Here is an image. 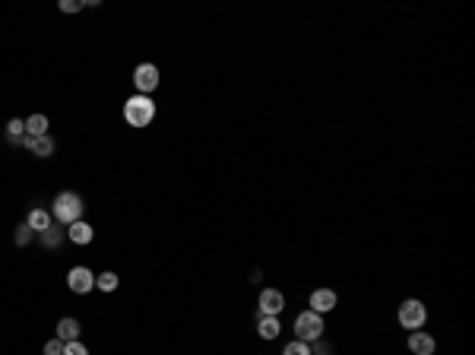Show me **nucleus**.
<instances>
[{
  "mask_svg": "<svg viewBox=\"0 0 475 355\" xmlns=\"http://www.w3.org/2000/svg\"><path fill=\"white\" fill-rule=\"evenodd\" d=\"M406 346H409V352H412V355H435L437 343H435V336H431V333H425V330H412V333H409V339H406Z\"/></svg>",
  "mask_w": 475,
  "mask_h": 355,
  "instance_id": "obj_8",
  "label": "nucleus"
},
{
  "mask_svg": "<svg viewBox=\"0 0 475 355\" xmlns=\"http://www.w3.org/2000/svg\"><path fill=\"white\" fill-rule=\"evenodd\" d=\"M64 355H89V349L82 346L80 339H73V343H64Z\"/></svg>",
  "mask_w": 475,
  "mask_h": 355,
  "instance_id": "obj_19",
  "label": "nucleus"
},
{
  "mask_svg": "<svg viewBox=\"0 0 475 355\" xmlns=\"http://www.w3.org/2000/svg\"><path fill=\"white\" fill-rule=\"evenodd\" d=\"M257 305H260V314H266V317H279L282 308H286V295H282L279 289H263L260 298H257Z\"/></svg>",
  "mask_w": 475,
  "mask_h": 355,
  "instance_id": "obj_7",
  "label": "nucleus"
},
{
  "mask_svg": "<svg viewBox=\"0 0 475 355\" xmlns=\"http://www.w3.org/2000/svg\"><path fill=\"white\" fill-rule=\"evenodd\" d=\"M60 10H64V13H80L82 3L80 0H60Z\"/></svg>",
  "mask_w": 475,
  "mask_h": 355,
  "instance_id": "obj_23",
  "label": "nucleus"
},
{
  "mask_svg": "<svg viewBox=\"0 0 475 355\" xmlns=\"http://www.w3.org/2000/svg\"><path fill=\"white\" fill-rule=\"evenodd\" d=\"M311 355H333V346H327L323 339H314V343H311Z\"/></svg>",
  "mask_w": 475,
  "mask_h": 355,
  "instance_id": "obj_21",
  "label": "nucleus"
},
{
  "mask_svg": "<svg viewBox=\"0 0 475 355\" xmlns=\"http://www.w3.org/2000/svg\"><path fill=\"white\" fill-rule=\"evenodd\" d=\"M58 339L60 343H73V339H80V321H76V317H60L58 321Z\"/></svg>",
  "mask_w": 475,
  "mask_h": 355,
  "instance_id": "obj_12",
  "label": "nucleus"
},
{
  "mask_svg": "<svg viewBox=\"0 0 475 355\" xmlns=\"http://www.w3.org/2000/svg\"><path fill=\"white\" fill-rule=\"evenodd\" d=\"M117 286H121V279H117V273H111V270L95 276V289H102V292H115Z\"/></svg>",
  "mask_w": 475,
  "mask_h": 355,
  "instance_id": "obj_16",
  "label": "nucleus"
},
{
  "mask_svg": "<svg viewBox=\"0 0 475 355\" xmlns=\"http://www.w3.org/2000/svg\"><path fill=\"white\" fill-rule=\"evenodd\" d=\"M323 336V314L317 311H301L295 317V339H301V343H314V339Z\"/></svg>",
  "mask_w": 475,
  "mask_h": 355,
  "instance_id": "obj_3",
  "label": "nucleus"
},
{
  "mask_svg": "<svg viewBox=\"0 0 475 355\" xmlns=\"http://www.w3.org/2000/svg\"><path fill=\"white\" fill-rule=\"evenodd\" d=\"M25 137H48V117L45 115L25 117Z\"/></svg>",
  "mask_w": 475,
  "mask_h": 355,
  "instance_id": "obj_15",
  "label": "nucleus"
},
{
  "mask_svg": "<svg viewBox=\"0 0 475 355\" xmlns=\"http://www.w3.org/2000/svg\"><path fill=\"white\" fill-rule=\"evenodd\" d=\"M336 301H339V295L333 289H314L311 292V311H317V314H329L336 308Z\"/></svg>",
  "mask_w": 475,
  "mask_h": 355,
  "instance_id": "obj_9",
  "label": "nucleus"
},
{
  "mask_svg": "<svg viewBox=\"0 0 475 355\" xmlns=\"http://www.w3.org/2000/svg\"><path fill=\"white\" fill-rule=\"evenodd\" d=\"M51 216H54V222L60 225H73L82 219V200L80 194H73V190H64V194H58L54 197V203H51Z\"/></svg>",
  "mask_w": 475,
  "mask_h": 355,
  "instance_id": "obj_2",
  "label": "nucleus"
},
{
  "mask_svg": "<svg viewBox=\"0 0 475 355\" xmlns=\"http://www.w3.org/2000/svg\"><path fill=\"white\" fill-rule=\"evenodd\" d=\"M67 238L73 241V244H92V238H95V229H92L89 222H73V225H67Z\"/></svg>",
  "mask_w": 475,
  "mask_h": 355,
  "instance_id": "obj_11",
  "label": "nucleus"
},
{
  "mask_svg": "<svg viewBox=\"0 0 475 355\" xmlns=\"http://www.w3.org/2000/svg\"><path fill=\"white\" fill-rule=\"evenodd\" d=\"M396 317H399V323L406 330H421L428 323V308L421 305L418 298H406L399 305V314H396Z\"/></svg>",
  "mask_w": 475,
  "mask_h": 355,
  "instance_id": "obj_4",
  "label": "nucleus"
},
{
  "mask_svg": "<svg viewBox=\"0 0 475 355\" xmlns=\"http://www.w3.org/2000/svg\"><path fill=\"white\" fill-rule=\"evenodd\" d=\"M29 241H32V229H29V225H19L16 229V244L19 248H25Z\"/></svg>",
  "mask_w": 475,
  "mask_h": 355,
  "instance_id": "obj_20",
  "label": "nucleus"
},
{
  "mask_svg": "<svg viewBox=\"0 0 475 355\" xmlns=\"http://www.w3.org/2000/svg\"><path fill=\"white\" fill-rule=\"evenodd\" d=\"M133 86H137L139 95L156 92V86H159V67L156 64H139L137 70H133Z\"/></svg>",
  "mask_w": 475,
  "mask_h": 355,
  "instance_id": "obj_5",
  "label": "nucleus"
},
{
  "mask_svg": "<svg viewBox=\"0 0 475 355\" xmlns=\"http://www.w3.org/2000/svg\"><path fill=\"white\" fill-rule=\"evenodd\" d=\"M25 225L41 235L45 229H51V213H48V209H41V207H35L32 213H29V219H25Z\"/></svg>",
  "mask_w": 475,
  "mask_h": 355,
  "instance_id": "obj_14",
  "label": "nucleus"
},
{
  "mask_svg": "<svg viewBox=\"0 0 475 355\" xmlns=\"http://www.w3.org/2000/svg\"><path fill=\"white\" fill-rule=\"evenodd\" d=\"M67 286H70V292H76V295H86V292L95 289V273H92L89 266H73V270L67 273Z\"/></svg>",
  "mask_w": 475,
  "mask_h": 355,
  "instance_id": "obj_6",
  "label": "nucleus"
},
{
  "mask_svg": "<svg viewBox=\"0 0 475 355\" xmlns=\"http://www.w3.org/2000/svg\"><path fill=\"white\" fill-rule=\"evenodd\" d=\"M282 355H311V343H301V339H292L286 349H282Z\"/></svg>",
  "mask_w": 475,
  "mask_h": 355,
  "instance_id": "obj_18",
  "label": "nucleus"
},
{
  "mask_svg": "<svg viewBox=\"0 0 475 355\" xmlns=\"http://www.w3.org/2000/svg\"><path fill=\"white\" fill-rule=\"evenodd\" d=\"M257 333H260L263 339H276L279 333H282V323H279V317H266V314H260V321H257Z\"/></svg>",
  "mask_w": 475,
  "mask_h": 355,
  "instance_id": "obj_13",
  "label": "nucleus"
},
{
  "mask_svg": "<svg viewBox=\"0 0 475 355\" xmlns=\"http://www.w3.org/2000/svg\"><path fill=\"white\" fill-rule=\"evenodd\" d=\"M45 355H64V343L60 339H48L45 343Z\"/></svg>",
  "mask_w": 475,
  "mask_h": 355,
  "instance_id": "obj_22",
  "label": "nucleus"
},
{
  "mask_svg": "<svg viewBox=\"0 0 475 355\" xmlns=\"http://www.w3.org/2000/svg\"><path fill=\"white\" fill-rule=\"evenodd\" d=\"M23 146L29 149V152H35L38 159L54 156V140H51V133L48 137H23Z\"/></svg>",
  "mask_w": 475,
  "mask_h": 355,
  "instance_id": "obj_10",
  "label": "nucleus"
},
{
  "mask_svg": "<svg viewBox=\"0 0 475 355\" xmlns=\"http://www.w3.org/2000/svg\"><path fill=\"white\" fill-rule=\"evenodd\" d=\"M38 238H41V244H45V248H58V244H60V238H64V231H60V229H54V225H51V229H45V231H41Z\"/></svg>",
  "mask_w": 475,
  "mask_h": 355,
  "instance_id": "obj_17",
  "label": "nucleus"
},
{
  "mask_svg": "<svg viewBox=\"0 0 475 355\" xmlns=\"http://www.w3.org/2000/svg\"><path fill=\"white\" fill-rule=\"evenodd\" d=\"M152 117H156V102L149 99V95H130V99L124 102V121L130 127H149L152 124Z\"/></svg>",
  "mask_w": 475,
  "mask_h": 355,
  "instance_id": "obj_1",
  "label": "nucleus"
}]
</instances>
